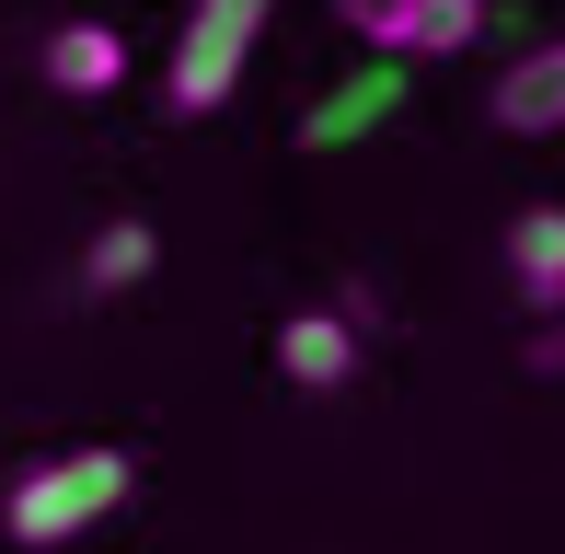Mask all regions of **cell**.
<instances>
[{
  "mask_svg": "<svg viewBox=\"0 0 565 554\" xmlns=\"http://www.w3.org/2000/svg\"><path fill=\"white\" fill-rule=\"evenodd\" d=\"M127 486H139V462L127 450H46V462H23L12 473V497H0V532H12L23 554H58V543H82V532H105V520L127 509Z\"/></svg>",
  "mask_w": 565,
  "mask_h": 554,
  "instance_id": "1",
  "label": "cell"
},
{
  "mask_svg": "<svg viewBox=\"0 0 565 554\" xmlns=\"http://www.w3.org/2000/svg\"><path fill=\"white\" fill-rule=\"evenodd\" d=\"M520 370H531V382H565V312H543V323H531Z\"/></svg>",
  "mask_w": 565,
  "mask_h": 554,
  "instance_id": "10",
  "label": "cell"
},
{
  "mask_svg": "<svg viewBox=\"0 0 565 554\" xmlns=\"http://www.w3.org/2000/svg\"><path fill=\"white\" fill-rule=\"evenodd\" d=\"M358 347H370V335H358L347 312H289V323H277V370H289L300 393H335V382H358Z\"/></svg>",
  "mask_w": 565,
  "mask_h": 554,
  "instance_id": "6",
  "label": "cell"
},
{
  "mask_svg": "<svg viewBox=\"0 0 565 554\" xmlns=\"http://www.w3.org/2000/svg\"><path fill=\"white\" fill-rule=\"evenodd\" d=\"M484 0H347V35L370 46V58H450V46H473Z\"/></svg>",
  "mask_w": 565,
  "mask_h": 554,
  "instance_id": "3",
  "label": "cell"
},
{
  "mask_svg": "<svg viewBox=\"0 0 565 554\" xmlns=\"http://www.w3.org/2000/svg\"><path fill=\"white\" fill-rule=\"evenodd\" d=\"M116 82H127V35H116V23H58V35H46V93L105 105Z\"/></svg>",
  "mask_w": 565,
  "mask_h": 554,
  "instance_id": "8",
  "label": "cell"
},
{
  "mask_svg": "<svg viewBox=\"0 0 565 554\" xmlns=\"http://www.w3.org/2000/svg\"><path fill=\"white\" fill-rule=\"evenodd\" d=\"M393 116H404V58H370V70H347V82L300 116V150H347L370 128H393Z\"/></svg>",
  "mask_w": 565,
  "mask_h": 554,
  "instance_id": "4",
  "label": "cell"
},
{
  "mask_svg": "<svg viewBox=\"0 0 565 554\" xmlns=\"http://www.w3.org/2000/svg\"><path fill=\"white\" fill-rule=\"evenodd\" d=\"M484 116H497L508 139H554V128H565V35L531 46V58H508L497 93H484Z\"/></svg>",
  "mask_w": 565,
  "mask_h": 554,
  "instance_id": "5",
  "label": "cell"
},
{
  "mask_svg": "<svg viewBox=\"0 0 565 554\" xmlns=\"http://www.w3.org/2000/svg\"><path fill=\"white\" fill-rule=\"evenodd\" d=\"M508 277H520L531 312H565V196H531L508 220Z\"/></svg>",
  "mask_w": 565,
  "mask_h": 554,
  "instance_id": "7",
  "label": "cell"
},
{
  "mask_svg": "<svg viewBox=\"0 0 565 554\" xmlns=\"http://www.w3.org/2000/svg\"><path fill=\"white\" fill-rule=\"evenodd\" d=\"M150 266H162V232H150V220H105V232L82 243V289L93 300H127Z\"/></svg>",
  "mask_w": 565,
  "mask_h": 554,
  "instance_id": "9",
  "label": "cell"
},
{
  "mask_svg": "<svg viewBox=\"0 0 565 554\" xmlns=\"http://www.w3.org/2000/svg\"><path fill=\"white\" fill-rule=\"evenodd\" d=\"M266 12H277V0H196V12H185V35H173L162 105H173V116H220L231 93H243L254 46H266Z\"/></svg>",
  "mask_w": 565,
  "mask_h": 554,
  "instance_id": "2",
  "label": "cell"
}]
</instances>
